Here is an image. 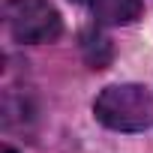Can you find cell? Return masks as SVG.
Segmentation results:
<instances>
[{
  "label": "cell",
  "mask_w": 153,
  "mask_h": 153,
  "mask_svg": "<svg viewBox=\"0 0 153 153\" xmlns=\"http://www.w3.org/2000/svg\"><path fill=\"white\" fill-rule=\"evenodd\" d=\"M90 9L99 24H132L141 15V0H90Z\"/></svg>",
  "instance_id": "3957f363"
},
{
  "label": "cell",
  "mask_w": 153,
  "mask_h": 153,
  "mask_svg": "<svg viewBox=\"0 0 153 153\" xmlns=\"http://www.w3.org/2000/svg\"><path fill=\"white\" fill-rule=\"evenodd\" d=\"M3 153H15V150H12V147H3Z\"/></svg>",
  "instance_id": "277c9868"
},
{
  "label": "cell",
  "mask_w": 153,
  "mask_h": 153,
  "mask_svg": "<svg viewBox=\"0 0 153 153\" xmlns=\"http://www.w3.org/2000/svg\"><path fill=\"white\" fill-rule=\"evenodd\" d=\"M93 114L114 132H141L153 126V96L141 84H111L96 96Z\"/></svg>",
  "instance_id": "6da1fadb"
},
{
  "label": "cell",
  "mask_w": 153,
  "mask_h": 153,
  "mask_svg": "<svg viewBox=\"0 0 153 153\" xmlns=\"http://www.w3.org/2000/svg\"><path fill=\"white\" fill-rule=\"evenodd\" d=\"M3 21L15 42L39 45L54 42L63 30L60 12L48 0H6L3 3Z\"/></svg>",
  "instance_id": "7a4b0ae2"
}]
</instances>
